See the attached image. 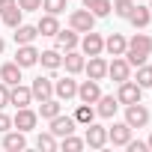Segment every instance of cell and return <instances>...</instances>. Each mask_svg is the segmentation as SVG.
Wrapping results in <instances>:
<instances>
[{"label": "cell", "mask_w": 152, "mask_h": 152, "mask_svg": "<svg viewBox=\"0 0 152 152\" xmlns=\"http://www.w3.org/2000/svg\"><path fill=\"white\" fill-rule=\"evenodd\" d=\"M57 39V51H72V48H78V30H57L54 33Z\"/></svg>", "instance_id": "cell-18"}, {"label": "cell", "mask_w": 152, "mask_h": 152, "mask_svg": "<svg viewBox=\"0 0 152 152\" xmlns=\"http://www.w3.org/2000/svg\"><path fill=\"white\" fill-rule=\"evenodd\" d=\"M0 18H3V24H6V27H12V30H15L18 24H24V21H21V18H24V9H21V6L15 3L12 9H6V12L0 15Z\"/></svg>", "instance_id": "cell-29"}, {"label": "cell", "mask_w": 152, "mask_h": 152, "mask_svg": "<svg viewBox=\"0 0 152 152\" xmlns=\"http://www.w3.org/2000/svg\"><path fill=\"white\" fill-rule=\"evenodd\" d=\"M15 3H18L24 12H36V9H42V0H15Z\"/></svg>", "instance_id": "cell-36"}, {"label": "cell", "mask_w": 152, "mask_h": 152, "mask_svg": "<svg viewBox=\"0 0 152 152\" xmlns=\"http://www.w3.org/2000/svg\"><path fill=\"white\" fill-rule=\"evenodd\" d=\"M152 54V36H146V33H137L134 39H128V45H125V60H128V66L131 69H137V66H143L146 63V57Z\"/></svg>", "instance_id": "cell-1"}, {"label": "cell", "mask_w": 152, "mask_h": 152, "mask_svg": "<svg viewBox=\"0 0 152 152\" xmlns=\"http://www.w3.org/2000/svg\"><path fill=\"white\" fill-rule=\"evenodd\" d=\"M69 27L72 30H78V33H90L93 27H96V15L84 6V9H75L72 15H69Z\"/></svg>", "instance_id": "cell-2"}, {"label": "cell", "mask_w": 152, "mask_h": 152, "mask_svg": "<svg viewBox=\"0 0 152 152\" xmlns=\"http://www.w3.org/2000/svg\"><path fill=\"white\" fill-rule=\"evenodd\" d=\"M125 122H128L131 128H146V125H149V110H146V104H140V102L125 104Z\"/></svg>", "instance_id": "cell-3"}, {"label": "cell", "mask_w": 152, "mask_h": 152, "mask_svg": "<svg viewBox=\"0 0 152 152\" xmlns=\"http://www.w3.org/2000/svg\"><path fill=\"white\" fill-rule=\"evenodd\" d=\"M140 93H143V87H137V84L128 78V81L119 84V90H116V102H119V104H134V102H140Z\"/></svg>", "instance_id": "cell-5"}, {"label": "cell", "mask_w": 152, "mask_h": 152, "mask_svg": "<svg viewBox=\"0 0 152 152\" xmlns=\"http://www.w3.org/2000/svg\"><path fill=\"white\" fill-rule=\"evenodd\" d=\"M3 51H6V42H3V39H0V54H3Z\"/></svg>", "instance_id": "cell-42"}, {"label": "cell", "mask_w": 152, "mask_h": 152, "mask_svg": "<svg viewBox=\"0 0 152 152\" xmlns=\"http://www.w3.org/2000/svg\"><path fill=\"white\" fill-rule=\"evenodd\" d=\"M81 3H84V6H87V9H90V6H93V3H96V0H81Z\"/></svg>", "instance_id": "cell-41"}, {"label": "cell", "mask_w": 152, "mask_h": 152, "mask_svg": "<svg viewBox=\"0 0 152 152\" xmlns=\"http://www.w3.org/2000/svg\"><path fill=\"white\" fill-rule=\"evenodd\" d=\"M149 12H152V0H149Z\"/></svg>", "instance_id": "cell-44"}, {"label": "cell", "mask_w": 152, "mask_h": 152, "mask_svg": "<svg viewBox=\"0 0 152 152\" xmlns=\"http://www.w3.org/2000/svg\"><path fill=\"white\" fill-rule=\"evenodd\" d=\"M54 96L60 102H69L78 96V81H72V78H63V81H54Z\"/></svg>", "instance_id": "cell-15"}, {"label": "cell", "mask_w": 152, "mask_h": 152, "mask_svg": "<svg viewBox=\"0 0 152 152\" xmlns=\"http://www.w3.org/2000/svg\"><path fill=\"white\" fill-rule=\"evenodd\" d=\"M12 6H15V0H0V15H3L6 9H12Z\"/></svg>", "instance_id": "cell-40"}, {"label": "cell", "mask_w": 152, "mask_h": 152, "mask_svg": "<svg viewBox=\"0 0 152 152\" xmlns=\"http://www.w3.org/2000/svg\"><path fill=\"white\" fill-rule=\"evenodd\" d=\"M36 36H39V30L33 24H18L15 27V45H30Z\"/></svg>", "instance_id": "cell-25"}, {"label": "cell", "mask_w": 152, "mask_h": 152, "mask_svg": "<svg viewBox=\"0 0 152 152\" xmlns=\"http://www.w3.org/2000/svg\"><path fill=\"white\" fill-rule=\"evenodd\" d=\"M125 45H128V39H125L122 33H110V36L104 39V51H107L110 57H122V54H125Z\"/></svg>", "instance_id": "cell-20"}, {"label": "cell", "mask_w": 152, "mask_h": 152, "mask_svg": "<svg viewBox=\"0 0 152 152\" xmlns=\"http://www.w3.org/2000/svg\"><path fill=\"white\" fill-rule=\"evenodd\" d=\"M81 51H84V57H96V54L104 51V39H102L96 30H90V33H84V39H81Z\"/></svg>", "instance_id": "cell-10"}, {"label": "cell", "mask_w": 152, "mask_h": 152, "mask_svg": "<svg viewBox=\"0 0 152 152\" xmlns=\"http://www.w3.org/2000/svg\"><path fill=\"white\" fill-rule=\"evenodd\" d=\"M9 128H12V116H6L3 110H0V134H6Z\"/></svg>", "instance_id": "cell-39"}, {"label": "cell", "mask_w": 152, "mask_h": 152, "mask_svg": "<svg viewBox=\"0 0 152 152\" xmlns=\"http://www.w3.org/2000/svg\"><path fill=\"white\" fill-rule=\"evenodd\" d=\"M42 9L51 15H60V12H66V0H42Z\"/></svg>", "instance_id": "cell-35"}, {"label": "cell", "mask_w": 152, "mask_h": 152, "mask_svg": "<svg viewBox=\"0 0 152 152\" xmlns=\"http://www.w3.org/2000/svg\"><path fill=\"white\" fill-rule=\"evenodd\" d=\"M128 21H131L137 30L149 27V21H152V12H149V6H134V9L128 12Z\"/></svg>", "instance_id": "cell-23"}, {"label": "cell", "mask_w": 152, "mask_h": 152, "mask_svg": "<svg viewBox=\"0 0 152 152\" xmlns=\"http://www.w3.org/2000/svg\"><path fill=\"white\" fill-rule=\"evenodd\" d=\"M30 93H33V99L36 102H45V99H51L54 96V81L51 78H33V87H30Z\"/></svg>", "instance_id": "cell-13"}, {"label": "cell", "mask_w": 152, "mask_h": 152, "mask_svg": "<svg viewBox=\"0 0 152 152\" xmlns=\"http://www.w3.org/2000/svg\"><path fill=\"white\" fill-rule=\"evenodd\" d=\"M57 113H60V99H57V96L39 102V116H42V119H54Z\"/></svg>", "instance_id": "cell-27"}, {"label": "cell", "mask_w": 152, "mask_h": 152, "mask_svg": "<svg viewBox=\"0 0 152 152\" xmlns=\"http://www.w3.org/2000/svg\"><path fill=\"white\" fill-rule=\"evenodd\" d=\"M99 107H96V113L99 116H104V119H110L116 110H119V102H116V96H99V102H96Z\"/></svg>", "instance_id": "cell-22"}, {"label": "cell", "mask_w": 152, "mask_h": 152, "mask_svg": "<svg viewBox=\"0 0 152 152\" xmlns=\"http://www.w3.org/2000/svg\"><path fill=\"white\" fill-rule=\"evenodd\" d=\"M131 131H134V128H131L128 122H113V125L107 128V140H110L113 146H125V143L131 140Z\"/></svg>", "instance_id": "cell-11"}, {"label": "cell", "mask_w": 152, "mask_h": 152, "mask_svg": "<svg viewBox=\"0 0 152 152\" xmlns=\"http://www.w3.org/2000/svg\"><path fill=\"white\" fill-rule=\"evenodd\" d=\"M134 9V3H131V0H113V15H119V18H128V12Z\"/></svg>", "instance_id": "cell-34"}, {"label": "cell", "mask_w": 152, "mask_h": 152, "mask_svg": "<svg viewBox=\"0 0 152 152\" xmlns=\"http://www.w3.org/2000/svg\"><path fill=\"white\" fill-rule=\"evenodd\" d=\"M39 63H42V69L57 72V69L63 66V57H60V51H57V48H48V51H42V54H39Z\"/></svg>", "instance_id": "cell-24"}, {"label": "cell", "mask_w": 152, "mask_h": 152, "mask_svg": "<svg viewBox=\"0 0 152 152\" xmlns=\"http://www.w3.org/2000/svg\"><path fill=\"white\" fill-rule=\"evenodd\" d=\"M125 146H128V152H146V149H149V146H146L143 140H128Z\"/></svg>", "instance_id": "cell-37"}, {"label": "cell", "mask_w": 152, "mask_h": 152, "mask_svg": "<svg viewBox=\"0 0 152 152\" xmlns=\"http://www.w3.org/2000/svg\"><path fill=\"white\" fill-rule=\"evenodd\" d=\"M84 72L93 81H104L107 78V60L102 54H96V57H90V63H84Z\"/></svg>", "instance_id": "cell-9"}, {"label": "cell", "mask_w": 152, "mask_h": 152, "mask_svg": "<svg viewBox=\"0 0 152 152\" xmlns=\"http://www.w3.org/2000/svg\"><path fill=\"white\" fill-rule=\"evenodd\" d=\"M36 122H39V113L36 110H30V107H18V113L12 116V128H18V131H33L36 128Z\"/></svg>", "instance_id": "cell-4"}, {"label": "cell", "mask_w": 152, "mask_h": 152, "mask_svg": "<svg viewBox=\"0 0 152 152\" xmlns=\"http://www.w3.org/2000/svg\"><path fill=\"white\" fill-rule=\"evenodd\" d=\"M149 90H152V87H149Z\"/></svg>", "instance_id": "cell-45"}, {"label": "cell", "mask_w": 152, "mask_h": 152, "mask_svg": "<svg viewBox=\"0 0 152 152\" xmlns=\"http://www.w3.org/2000/svg\"><path fill=\"white\" fill-rule=\"evenodd\" d=\"M110 9H113V0H96V3L90 6V12H93L96 18H107Z\"/></svg>", "instance_id": "cell-32"}, {"label": "cell", "mask_w": 152, "mask_h": 152, "mask_svg": "<svg viewBox=\"0 0 152 152\" xmlns=\"http://www.w3.org/2000/svg\"><path fill=\"white\" fill-rule=\"evenodd\" d=\"M99 96H102V87H99V81H84V84H78V99L84 102V104H96L99 102Z\"/></svg>", "instance_id": "cell-12"}, {"label": "cell", "mask_w": 152, "mask_h": 152, "mask_svg": "<svg viewBox=\"0 0 152 152\" xmlns=\"http://www.w3.org/2000/svg\"><path fill=\"white\" fill-rule=\"evenodd\" d=\"M72 116H75V122H78V125H90V122L96 119V107H93V104H84V102H81V104H78V110H75Z\"/></svg>", "instance_id": "cell-28"}, {"label": "cell", "mask_w": 152, "mask_h": 152, "mask_svg": "<svg viewBox=\"0 0 152 152\" xmlns=\"http://www.w3.org/2000/svg\"><path fill=\"white\" fill-rule=\"evenodd\" d=\"M6 104H9V87H6L3 81H0V110H3Z\"/></svg>", "instance_id": "cell-38"}, {"label": "cell", "mask_w": 152, "mask_h": 152, "mask_svg": "<svg viewBox=\"0 0 152 152\" xmlns=\"http://www.w3.org/2000/svg\"><path fill=\"white\" fill-rule=\"evenodd\" d=\"M134 84H137V87H143V90H146V87H152V66H146V63H143V66H137V81H134Z\"/></svg>", "instance_id": "cell-33"}, {"label": "cell", "mask_w": 152, "mask_h": 152, "mask_svg": "<svg viewBox=\"0 0 152 152\" xmlns=\"http://www.w3.org/2000/svg\"><path fill=\"white\" fill-rule=\"evenodd\" d=\"M3 149H9V152H21V149H27V137H24V131H6L3 134Z\"/></svg>", "instance_id": "cell-21"}, {"label": "cell", "mask_w": 152, "mask_h": 152, "mask_svg": "<svg viewBox=\"0 0 152 152\" xmlns=\"http://www.w3.org/2000/svg\"><path fill=\"white\" fill-rule=\"evenodd\" d=\"M30 102H33L30 87H21V84L9 87V104H15V107H30Z\"/></svg>", "instance_id": "cell-16"}, {"label": "cell", "mask_w": 152, "mask_h": 152, "mask_svg": "<svg viewBox=\"0 0 152 152\" xmlns=\"http://www.w3.org/2000/svg\"><path fill=\"white\" fill-rule=\"evenodd\" d=\"M84 63H87V60H84V51H75V48L66 51V57H63V66H66L69 75H81V72H84Z\"/></svg>", "instance_id": "cell-17"}, {"label": "cell", "mask_w": 152, "mask_h": 152, "mask_svg": "<svg viewBox=\"0 0 152 152\" xmlns=\"http://www.w3.org/2000/svg\"><path fill=\"white\" fill-rule=\"evenodd\" d=\"M36 146H39L42 152H54V149H57V137H54L51 131H42V134L36 137Z\"/></svg>", "instance_id": "cell-31"}, {"label": "cell", "mask_w": 152, "mask_h": 152, "mask_svg": "<svg viewBox=\"0 0 152 152\" xmlns=\"http://www.w3.org/2000/svg\"><path fill=\"white\" fill-rule=\"evenodd\" d=\"M0 81H3L6 87L21 84V66L18 63H3V66H0Z\"/></svg>", "instance_id": "cell-19"}, {"label": "cell", "mask_w": 152, "mask_h": 152, "mask_svg": "<svg viewBox=\"0 0 152 152\" xmlns=\"http://www.w3.org/2000/svg\"><path fill=\"white\" fill-rule=\"evenodd\" d=\"M63 152H81L87 143L81 140V137H75V134H66V137H60V143H57Z\"/></svg>", "instance_id": "cell-30"}, {"label": "cell", "mask_w": 152, "mask_h": 152, "mask_svg": "<svg viewBox=\"0 0 152 152\" xmlns=\"http://www.w3.org/2000/svg\"><path fill=\"white\" fill-rule=\"evenodd\" d=\"M87 128V134H84V143L90 146V149H102L104 143H107V128L104 125H96V122H90V125H84Z\"/></svg>", "instance_id": "cell-6"}, {"label": "cell", "mask_w": 152, "mask_h": 152, "mask_svg": "<svg viewBox=\"0 0 152 152\" xmlns=\"http://www.w3.org/2000/svg\"><path fill=\"white\" fill-rule=\"evenodd\" d=\"M75 128H78V122H75V116H63V113H57L54 119H51V134L54 137H66V134H75Z\"/></svg>", "instance_id": "cell-7"}, {"label": "cell", "mask_w": 152, "mask_h": 152, "mask_svg": "<svg viewBox=\"0 0 152 152\" xmlns=\"http://www.w3.org/2000/svg\"><path fill=\"white\" fill-rule=\"evenodd\" d=\"M146 146H149V149H152V134H149V140H146Z\"/></svg>", "instance_id": "cell-43"}, {"label": "cell", "mask_w": 152, "mask_h": 152, "mask_svg": "<svg viewBox=\"0 0 152 152\" xmlns=\"http://www.w3.org/2000/svg\"><path fill=\"white\" fill-rule=\"evenodd\" d=\"M15 63H18L21 69H30V66L39 63V51L33 48V42H30V45H18V51H15Z\"/></svg>", "instance_id": "cell-14"}, {"label": "cell", "mask_w": 152, "mask_h": 152, "mask_svg": "<svg viewBox=\"0 0 152 152\" xmlns=\"http://www.w3.org/2000/svg\"><path fill=\"white\" fill-rule=\"evenodd\" d=\"M36 30H39L42 36H54V33L60 30V21H57V15H51V12H48V15H42V18H39V24H36Z\"/></svg>", "instance_id": "cell-26"}, {"label": "cell", "mask_w": 152, "mask_h": 152, "mask_svg": "<svg viewBox=\"0 0 152 152\" xmlns=\"http://www.w3.org/2000/svg\"><path fill=\"white\" fill-rule=\"evenodd\" d=\"M107 78H113L116 84H122V81L131 78V66H128L125 57H113V63H107Z\"/></svg>", "instance_id": "cell-8"}]
</instances>
